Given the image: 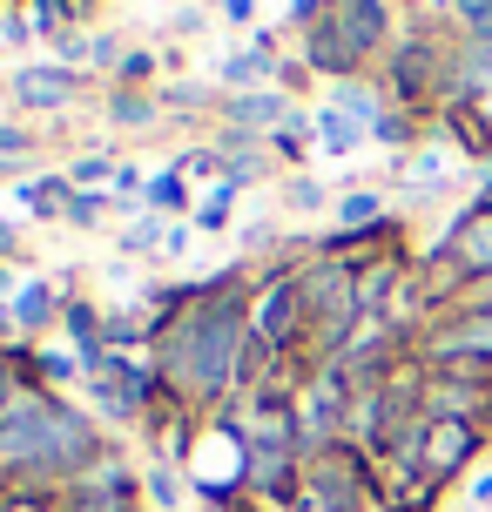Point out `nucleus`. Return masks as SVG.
<instances>
[{
  "mask_svg": "<svg viewBox=\"0 0 492 512\" xmlns=\"http://www.w3.org/2000/svg\"><path fill=\"white\" fill-rule=\"evenodd\" d=\"M250 75H263V48L257 54H236V61H230V81H250Z\"/></svg>",
  "mask_w": 492,
  "mask_h": 512,
  "instance_id": "nucleus-5",
  "label": "nucleus"
},
{
  "mask_svg": "<svg viewBox=\"0 0 492 512\" xmlns=\"http://www.w3.org/2000/svg\"><path fill=\"white\" fill-rule=\"evenodd\" d=\"M277 108H284L277 95H243V102H236V122H243V128H257V122H277Z\"/></svg>",
  "mask_w": 492,
  "mask_h": 512,
  "instance_id": "nucleus-2",
  "label": "nucleus"
},
{
  "mask_svg": "<svg viewBox=\"0 0 492 512\" xmlns=\"http://www.w3.org/2000/svg\"><path fill=\"white\" fill-rule=\"evenodd\" d=\"M337 216H344V223H371V216H378V196H351Z\"/></svg>",
  "mask_w": 492,
  "mask_h": 512,
  "instance_id": "nucleus-4",
  "label": "nucleus"
},
{
  "mask_svg": "<svg viewBox=\"0 0 492 512\" xmlns=\"http://www.w3.org/2000/svg\"><path fill=\"white\" fill-rule=\"evenodd\" d=\"M223 216H230V196H209L203 203V230H223Z\"/></svg>",
  "mask_w": 492,
  "mask_h": 512,
  "instance_id": "nucleus-6",
  "label": "nucleus"
},
{
  "mask_svg": "<svg viewBox=\"0 0 492 512\" xmlns=\"http://www.w3.org/2000/svg\"><path fill=\"white\" fill-rule=\"evenodd\" d=\"M68 88H75V75L34 68V75H21V102H68Z\"/></svg>",
  "mask_w": 492,
  "mask_h": 512,
  "instance_id": "nucleus-1",
  "label": "nucleus"
},
{
  "mask_svg": "<svg viewBox=\"0 0 492 512\" xmlns=\"http://www.w3.org/2000/svg\"><path fill=\"white\" fill-rule=\"evenodd\" d=\"M27 149V135H21V128H0V155H21Z\"/></svg>",
  "mask_w": 492,
  "mask_h": 512,
  "instance_id": "nucleus-9",
  "label": "nucleus"
},
{
  "mask_svg": "<svg viewBox=\"0 0 492 512\" xmlns=\"http://www.w3.org/2000/svg\"><path fill=\"white\" fill-rule=\"evenodd\" d=\"M223 14H230V21H250V14H257V0H223Z\"/></svg>",
  "mask_w": 492,
  "mask_h": 512,
  "instance_id": "nucleus-10",
  "label": "nucleus"
},
{
  "mask_svg": "<svg viewBox=\"0 0 492 512\" xmlns=\"http://www.w3.org/2000/svg\"><path fill=\"white\" fill-rule=\"evenodd\" d=\"M472 263H492V223H486V230H472Z\"/></svg>",
  "mask_w": 492,
  "mask_h": 512,
  "instance_id": "nucleus-8",
  "label": "nucleus"
},
{
  "mask_svg": "<svg viewBox=\"0 0 492 512\" xmlns=\"http://www.w3.org/2000/svg\"><path fill=\"white\" fill-rule=\"evenodd\" d=\"M472 81H486V88H492V41H479V54H472Z\"/></svg>",
  "mask_w": 492,
  "mask_h": 512,
  "instance_id": "nucleus-7",
  "label": "nucleus"
},
{
  "mask_svg": "<svg viewBox=\"0 0 492 512\" xmlns=\"http://www.w3.org/2000/svg\"><path fill=\"white\" fill-rule=\"evenodd\" d=\"M459 14H466V27L479 41H492V0H459Z\"/></svg>",
  "mask_w": 492,
  "mask_h": 512,
  "instance_id": "nucleus-3",
  "label": "nucleus"
}]
</instances>
